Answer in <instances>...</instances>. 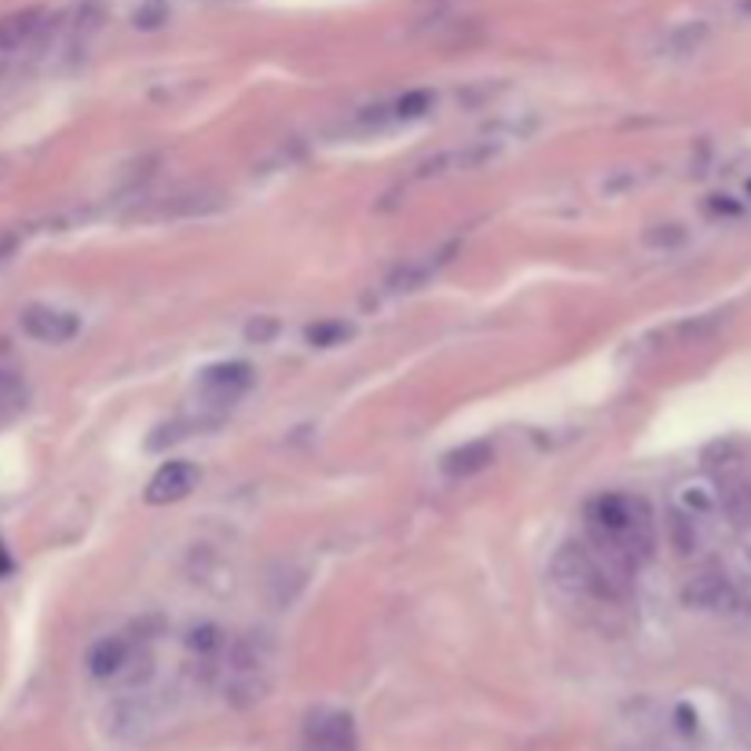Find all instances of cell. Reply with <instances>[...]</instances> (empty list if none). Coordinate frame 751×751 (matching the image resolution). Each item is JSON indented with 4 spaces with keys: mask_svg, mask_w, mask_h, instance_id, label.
<instances>
[{
    "mask_svg": "<svg viewBox=\"0 0 751 751\" xmlns=\"http://www.w3.org/2000/svg\"><path fill=\"white\" fill-rule=\"evenodd\" d=\"M586 543L612 557L616 565L634 572L656 550L653 513L634 495L609 492L586 506Z\"/></svg>",
    "mask_w": 751,
    "mask_h": 751,
    "instance_id": "obj_1",
    "label": "cell"
},
{
    "mask_svg": "<svg viewBox=\"0 0 751 751\" xmlns=\"http://www.w3.org/2000/svg\"><path fill=\"white\" fill-rule=\"evenodd\" d=\"M554 580L572 594H586L597 601H623L631 591V575L623 565H616L612 557H605L601 550H594L591 543H565L557 550L554 565Z\"/></svg>",
    "mask_w": 751,
    "mask_h": 751,
    "instance_id": "obj_2",
    "label": "cell"
},
{
    "mask_svg": "<svg viewBox=\"0 0 751 751\" xmlns=\"http://www.w3.org/2000/svg\"><path fill=\"white\" fill-rule=\"evenodd\" d=\"M300 751H359L356 722L348 711L323 708L305 722V737H300Z\"/></svg>",
    "mask_w": 751,
    "mask_h": 751,
    "instance_id": "obj_3",
    "label": "cell"
},
{
    "mask_svg": "<svg viewBox=\"0 0 751 751\" xmlns=\"http://www.w3.org/2000/svg\"><path fill=\"white\" fill-rule=\"evenodd\" d=\"M22 334L37 345H67L81 334V319L67 308H52V305H30L22 308L19 316Z\"/></svg>",
    "mask_w": 751,
    "mask_h": 751,
    "instance_id": "obj_4",
    "label": "cell"
},
{
    "mask_svg": "<svg viewBox=\"0 0 751 751\" xmlns=\"http://www.w3.org/2000/svg\"><path fill=\"white\" fill-rule=\"evenodd\" d=\"M249 385H254V367L243 359H231V363H213V367L202 370V378H198V393H202L209 404H235Z\"/></svg>",
    "mask_w": 751,
    "mask_h": 751,
    "instance_id": "obj_5",
    "label": "cell"
},
{
    "mask_svg": "<svg viewBox=\"0 0 751 751\" xmlns=\"http://www.w3.org/2000/svg\"><path fill=\"white\" fill-rule=\"evenodd\" d=\"M682 601L700 612H730L737 605V591L725 572H700L682 586Z\"/></svg>",
    "mask_w": 751,
    "mask_h": 751,
    "instance_id": "obj_6",
    "label": "cell"
},
{
    "mask_svg": "<svg viewBox=\"0 0 751 751\" xmlns=\"http://www.w3.org/2000/svg\"><path fill=\"white\" fill-rule=\"evenodd\" d=\"M198 484V470L191 466V462H166L155 477H150L147 484V503L150 506H166V503H180V498H187L195 492Z\"/></svg>",
    "mask_w": 751,
    "mask_h": 751,
    "instance_id": "obj_7",
    "label": "cell"
},
{
    "mask_svg": "<svg viewBox=\"0 0 751 751\" xmlns=\"http://www.w3.org/2000/svg\"><path fill=\"white\" fill-rule=\"evenodd\" d=\"M41 27H45L41 8H19L11 11V16H4L0 19V56H16L22 48H30Z\"/></svg>",
    "mask_w": 751,
    "mask_h": 751,
    "instance_id": "obj_8",
    "label": "cell"
},
{
    "mask_svg": "<svg viewBox=\"0 0 751 751\" xmlns=\"http://www.w3.org/2000/svg\"><path fill=\"white\" fill-rule=\"evenodd\" d=\"M674 510H682L685 517L708 524L719 513V492L708 481H685L674 495Z\"/></svg>",
    "mask_w": 751,
    "mask_h": 751,
    "instance_id": "obj_9",
    "label": "cell"
},
{
    "mask_svg": "<svg viewBox=\"0 0 751 751\" xmlns=\"http://www.w3.org/2000/svg\"><path fill=\"white\" fill-rule=\"evenodd\" d=\"M495 458L492 441H473L466 447H455L451 455H444V473L447 477H473V473L487 470V462Z\"/></svg>",
    "mask_w": 751,
    "mask_h": 751,
    "instance_id": "obj_10",
    "label": "cell"
},
{
    "mask_svg": "<svg viewBox=\"0 0 751 751\" xmlns=\"http://www.w3.org/2000/svg\"><path fill=\"white\" fill-rule=\"evenodd\" d=\"M447 254L451 249H444V254H425L422 260H407L404 268H396L393 275H389V290L393 294H399V290H418V286L429 279V275H436L444 265H447Z\"/></svg>",
    "mask_w": 751,
    "mask_h": 751,
    "instance_id": "obj_11",
    "label": "cell"
},
{
    "mask_svg": "<svg viewBox=\"0 0 751 751\" xmlns=\"http://www.w3.org/2000/svg\"><path fill=\"white\" fill-rule=\"evenodd\" d=\"M492 158V147H466V150H447V155L425 161L418 169V177H441V172H455V169H477Z\"/></svg>",
    "mask_w": 751,
    "mask_h": 751,
    "instance_id": "obj_12",
    "label": "cell"
},
{
    "mask_svg": "<svg viewBox=\"0 0 751 751\" xmlns=\"http://www.w3.org/2000/svg\"><path fill=\"white\" fill-rule=\"evenodd\" d=\"M719 510L733 524H751V484L748 481H730L719 492Z\"/></svg>",
    "mask_w": 751,
    "mask_h": 751,
    "instance_id": "obj_13",
    "label": "cell"
},
{
    "mask_svg": "<svg viewBox=\"0 0 751 751\" xmlns=\"http://www.w3.org/2000/svg\"><path fill=\"white\" fill-rule=\"evenodd\" d=\"M668 532H671V543L679 554H696L700 543H704V532H700V521L685 517L682 510H671L668 517Z\"/></svg>",
    "mask_w": 751,
    "mask_h": 751,
    "instance_id": "obj_14",
    "label": "cell"
},
{
    "mask_svg": "<svg viewBox=\"0 0 751 751\" xmlns=\"http://www.w3.org/2000/svg\"><path fill=\"white\" fill-rule=\"evenodd\" d=\"M22 399H27V393H22V385L16 374L0 370V425H8L11 415L22 407Z\"/></svg>",
    "mask_w": 751,
    "mask_h": 751,
    "instance_id": "obj_15",
    "label": "cell"
},
{
    "mask_svg": "<svg viewBox=\"0 0 751 751\" xmlns=\"http://www.w3.org/2000/svg\"><path fill=\"white\" fill-rule=\"evenodd\" d=\"M348 334H353V330H348L345 323H319V327H312V330H308V342H312V345L330 348V345H337V342H345Z\"/></svg>",
    "mask_w": 751,
    "mask_h": 751,
    "instance_id": "obj_16",
    "label": "cell"
},
{
    "mask_svg": "<svg viewBox=\"0 0 751 751\" xmlns=\"http://www.w3.org/2000/svg\"><path fill=\"white\" fill-rule=\"evenodd\" d=\"M645 239L653 243V246H679L685 239V231L679 228V224H663L660 231H649Z\"/></svg>",
    "mask_w": 751,
    "mask_h": 751,
    "instance_id": "obj_17",
    "label": "cell"
},
{
    "mask_svg": "<svg viewBox=\"0 0 751 751\" xmlns=\"http://www.w3.org/2000/svg\"><path fill=\"white\" fill-rule=\"evenodd\" d=\"M169 11H166V4H161V0H150V4L144 8V11H136V27H158L161 19H166Z\"/></svg>",
    "mask_w": 751,
    "mask_h": 751,
    "instance_id": "obj_18",
    "label": "cell"
},
{
    "mask_svg": "<svg viewBox=\"0 0 751 751\" xmlns=\"http://www.w3.org/2000/svg\"><path fill=\"white\" fill-rule=\"evenodd\" d=\"M271 330H275V323H249V330H246V334L254 337V342H265V337H268Z\"/></svg>",
    "mask_w": 751,
    "mask_h": 751,
    "instance_id": "obj_19",
    "label": "cell"
},
{
    "mask_svg": "<svg viewBox=\"0 0 751 751\" xmlns=\"http://www.w3.org/2000/svg\"><path fill=\"white\" fill-rule=\"evenodd\" d=\"M708 209L711 213H741V206H737V202H725V195H719L715 202H708Z\"/></svg>",
    "mask_w": 751,
    "mask_h": 751,
    "instance_id": "obj_20",
    "label": "cell"
},
{
    "mask_svg": "<svg viewBox=\"0 0 751 751\" xmlns=\"http://www.w3.org/2000/svg\"><path fill=\"white\" fill-rule=\"evenodd\" d=\"M741 11H744V16H751V0H741Z\"/></svg>",
    "mask_w": 751,
    "mask_h": 751,
    "instance_id": "obj_21",
    "label": "cell"
}]
</instances>
